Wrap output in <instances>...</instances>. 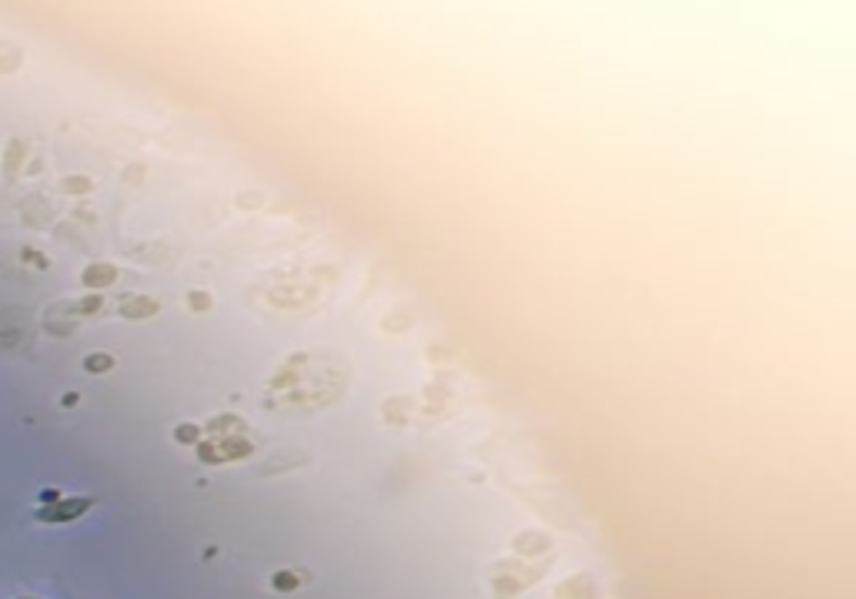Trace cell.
I'll return each instance as SVG.
<instances>
[{
  "label": "cell",
  "instance_id": "obj_1",
  "mask_svg": "<svg viewBox=\"0 0 856 599\" xmlns=\"http://www.w3.org/2000/svg\"><path fill=\"white\" fill-rule=\"evenodd\" d=\"M218 445V449H201V459H214V462H221V459H238V455H244L248 452V442L244 439H221V442H211Z\"/></svg>",
  "mask_w": 856,
  "mask_h": 599
},
{
  "label": "cell",
  "instance_id": "obj_2",
  "mask_svg": "<svg viewBox=\"0 0 856 599\" xmlns=\"http://www.w3.org/2000/svg\"><path fill=\"white\" fill-rule=\"evenodd\" d=\"M87 506H91V499H74V502H60V506H51V509H44V512H41V519H47V522L74 519V516H80V512H84Z\"/></svg>",
  "mask_w": 856,
  "mask_h": 599
},
{
  "label": "cell",
  "instance_id": "obj_3",
  "mask_svg": "<svg viewBox=\"0 0 856 599\" xmlns=\"http://www.w3.org/2000/svg\"><path fill=\"white\" fill-rule=\"evenodd\" d=\"M157 305L151 298H128L124 302V315H137V318H144V315H154Z\"/></svg>",
  "mask_w": 856,
  "mask_h": 599
},
{
  "label": "cell",
  "instance_id": "obj_4",
  "mask_svg": "<svg viewBox=\"0 0 856 599\" xmlns=\"http://www.w3.org/2000/svg\"><path fill=\"white\" fill-rule=\"evenodd\" d=\"M87 368L91 372H104V368H111V355H87Z\"/></svg>",
  "mask_w": 856,
  "mask_h": 599
},
{
  "label": "cell",
  "instance_id": "obj_5",
  "mask_svg": "<svg viewBox=\"0 0 856 599\" xmlns=\"http://www.w3.org/2000/svg\"><path fill=\"white\" fill-rule=\"evenodd\" d=\"M84 278H87V282H111V278H114V271H111V268H91Z\"/></svg>",
  "mask_w": 856,
  "mask_h": 599
},
{
  "label": "cell",
  "instance_id": "obj_6",
  "mask_svg": "<svg viewBox=\"0 0 856 599\" xmlns=\"http://www.w3.org/2000/svg\"><path fill=\"white\" fill-rule=\"evenodd\" d=\"M275 586H278V589H294V586H298V576L278 573V576H275Z\"/></svg>",
  "mask_w": 856,
  "mask_h": 599
},
{
  "label": "cell",
  "instance_id": "obj_7",
  "mask_svg": "<svg viewBox=\"0 0 856 599\" xmlns=\"http://www.w3.org/2000/svg\"><path fill=\"white\" fill-rule=\"evenodd\" d=\"M178 439H181V442H194V439H198V429H194V425H181V429H178Z\"/></svg>",
  "mask_w": 856,
  "mask_h": 599
}]
</instances>
